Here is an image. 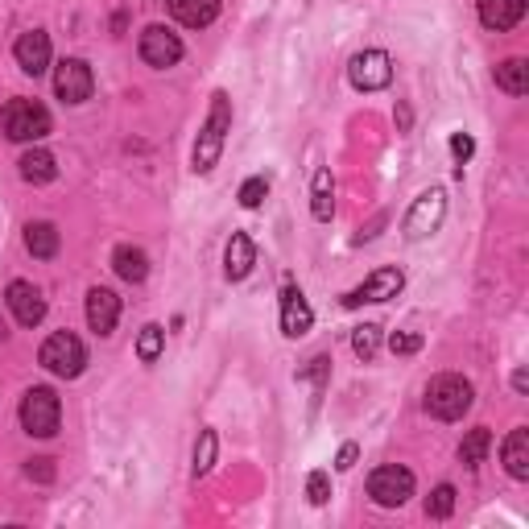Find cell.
<instances>
[{"instance_id": "1", "label": "cell", "mask_w": 529, "mask_h": 529, "mask_svg": "<svg viewBox=\"0 0 529 529\" xmlns=\"http://www.w3.org/2000/svg\"><path fill=\"white\" fill-rule=\"evenodd\" d=\"M228 129H232V100L224 96V91H215V96H211V112H207V124L199 129V141H195V153H191V170H195V174L215 170V162H220V153H224Z\"/></svg>"}, {"instance_id": "2", "label": "cell", "mask_w": 529, "mask_h": 529, "mask_svg": "<svg viewBox=\"0 0 529 529\" xmlns=\"http://www.w3.org/2000/svg\"><path fill=\"white\" fill-rule=\"evenodd\" d=\"M472 401H476L472 381L455 377V372H443V377H434L426 385V414L439 418V422H459L472 410Z\"/></svg>"}, {"instance_id": "3", "label": "cell", "mask_w": 529, "mask_h": 529, "mask_svg": "<svg viewBox=\"0 0 529 529\" xmlns=\"http://www.w3.org/2000/svg\"><path fill=\"white\" fill-rule=\"evenodd\" d=\"M38 360H42V368L54 372V377L75 381L79 372H83V364H87V348H83V339H79V335H71V331H54V335L46 339V344H42Z\"/></svg>"}, {"instance_id": "4", "label": "cell", "mask_w": 529, "mask_h": 529, "mask_svg": "<svg viewBox=\"0 0 529 529\" xmlns=\"http://www.w3.org/2000/svg\"><path fill=\"white\" fill-rule=\"evenodd\" d=\"M0 129L9 141H42L50 133V112L38 100H9L0 112Z\"/></svg>"}, {"instance_id": "5", "label": "cell", "mask_w": 529, "mask_h": 529, "mask_svg": "<svg viewBox=\"0 0 529 529\" xmlns=\"http://www.w3.org/2000/svg\"><path fill=\"white\" fill-rule=\"evenodd\" d=\"M58 422H62V406H58V393L38 385L21 397V426L25 434H34V439H50L58 434Z\"/></svg>"}, {"instance_id": "6", "label": "cell", "mask_w": 529, "mask_h": 529, "mask_svg": "<svg viewBox=\"0 0 529 529\" xmlns=\"http://www.w3.org/2000/svg\"><path fill=\"white\" fill-rule=\"evenodd\" d=\"M368 496L381 509H401L414 496V472L397 468V463H385V468H377L368 476Z\"/></svg>"}, {"instance_id": "7", "label": "cell", "mask_w": 529, "mask_h": 529, "mask_svg": "<svg viewBox=\"0 0 529 529\" xmlns=\"http://www.w3.org/2000/svg\"><path fill=\"white\" fill-rule=\"evenodd\" d=\"M54 91L62 104H83V100H91V91H96V75H91L83 58H62L54 71Z\"/></svg>"}, {"instance_id": "8", "label": "cell", "mask_w": 529, "mask_h": 529, "mask_svg": "<svg viewBox=\"0 0 529 529\" xmlns=\"http://www.w3.org/2000/svg\"><path fill=\"white\" fill-rule=\"evenodd\" d=\"M401 286H406V273H401V269H377V273H368L356 290L344 294V306L356 310L364 302H389V298L401 294Z\"/></svg>"}, {"instance_id": "9", "label": "cell", "mask_w": 529, "mask_h": 529, "mask_svg": "<svg viewBox=\"0 0 529 529\" xmlns=\"http://www.w3.org/2000/svg\"><path fill=\"white\" fill-rule=\"evenodd\" d=\"M443 215H447V195L439 191V186H434V191L418 195V203L410 207V215H406V236L410 240H426L430 232H439Z\"/></svg>"}, {"instance_id": "10", "label": "cell", "mask_w": 529, "mask_h": 529, "mask_svg": "<svg viewBox=\"0 0 529 529\" xmlns=\"http://www.w3.org/2000/svg\"><path fill=\"white\" fill-rule=\"evenodd\" d=\"M348 75H352V83L360 91H381V87L393 83V58L385 50H364V54L352 58Z\"/></svg>"}, {"instance_id": "11", "label": "cell", "mask_w": 529, "mask_h": 529, "mask_svg": "<svg viewBox=\"0 0 529 529\" xmlns=\"http://www.w3.org/2000/svg\"><path fill=\"white\" fill-rule=\"evenodd\" d=\"M141 58L149 62V67H158V71L174 67V62L182 58V42H178V34H170L166 25H149L145 34H141Z\"/></svg>"}, {"instance_id": "12", "label": "cell", "mask_w": 529, "mask_h": 529, "mask_svg": "<svg viewBox=\"0 0 529 529\" xmlns=\"http://www.w3.org/2000/svg\"><path fill=\"white\" fill-rule=\"evenodd\" d=\"M5 302H9L13 319H17L21 327H38V323L46 319V298H42L38 286H29V282H13V286L5 290Z\"/></svg>"}, {"instance_id": "13", "label": "cell", "mask_w": 529, "mask_h": 529, "mask_svg": "<svg viewBox=\"0 0 529 529\" xmlns=\"http://www.w3.org/2000/svg\"><path fill=\"white\" fill-rule=\"evenodd\" d=\"M13 54H17V67L25 75H42L50 67V34H42V29H29V34L17 38Z\"/></svg>"}, {"instance_id": "14", "label": "cell", "mask_w": 529, "mask_h": 529, "mask_svg": "<svg viewBox=\"0 0 529 529\" xmlns=\"http://www.w3.org/2000/svg\"><path fill=\"white\" fill-rule=\"evenodd\" d=\"M116 319H120V298L104 286H96L87 294V323L96 335H112L116 331Z\"/></svg>"}, {"instance_id": "15", "label": "cell", "mask_w": 529, "mask_h": 529, "mask_svg": "<svg viewBox=\"0 0 529 529\" xmlns=\"http://www.w3.org/2000/svg\"><path fill=\"white\" fill-rule=\"evenodd\" d=\"M310 323H315V315H310V306H306L302 290H298V286H286V290H282V335L302 339V335L310 331Z\"/></svg>"}, {"instance_id": "16", "label": "cell", "mask_w": 529, "mask_h": 529, "mask_svg": "<svg viewBox=\"0 0 529 529\" xmlns=\"http://www.w3.org/2000/svg\"><path fill=\"white\" fill-rule=\"evenodd\" d=\"M253 265H257L253 240H248L244 232H232V240L224 248V273H228V282H244V277L253 273Z\"/></svg>"}, {"instance_id": "17", "label": "cell", "mask_w": 529, "mask_h": 529, "mask_svg": "<svg viewBox=\"0 0 529 529\" xmlns=\"http://www.w3.org/2000/svg\"><path fill=\"white\" fill-rule=\"evenodd\" d=\"M170 13L186 29H207L220 17V0H170Z\"/></svg>"}, {"instance_id": "18", "label": "cell", "mask_w": 529, "mask_h": 529, "mask_svg": "<svg viewBox=\"0 0 529 529\" xmlns=\"http://www.w3.org/2000/svg\"><path fill=\"white\" fill-rule=\"evenodd\" d=\"M521 17H525V0H480V21L496 29V34L513 29Z\"/></svg>"}, {"instance_id": "19", "label": "cell", "mask_w": 529, "mask_h": 529, "mask_svg": "<svg viewBox=\"0 0 529 529\" xmlns=\"http://www.w3.org/2000/svg\"><path fill=\"white\" fill-rule=\"evenodd\" d=\"M501 459H505V468H509L513 480H529V430L525 426H517L505 439Z\"/></svg>"}, {"instance_id": "20", "label": "cell", "mask_w": 529, "mask_h": 529, "mask_svg": "<svg viewBox=\"0 0 529 529\" xmlns=\"http://www.w3.org/2000/svg\"><path fill=\"white\" fill-rule=\"evenodd\" d=\"M112 269L124 277V282H145V273H149V257L141 253V248H133V244H120L116 253H112Z\"/></svg>"}, {"instance_id": "21", "label": "cell", "mask_w": 529, "mask_h": 529, "mask_svg": "<svg viewBox=\"0 0 529 529\" xmlns=\"http://www.w3.org/2000/svg\"><path fill=\"white\" fill-rule=\"evenodd\" d=\"M17 166H21V178H25V182H34V186L58 178L54 153H46V149H29V153H21V162H17Z\"/></svg>"}, {"instance_id": "22", "label": "cell", "mask_w": 529, "mask_h": 529, "mask_svg": "<svg viewBox=\"0 0 529 529\" xmlns=\"http://www.w3.org/2000/svg\"><path fill=\"white\" fill-rule=\"evenodd\" d=\"M496 87L509 91V96H525L529 91V62L525 58H505L496 67Z\"/></svg>"}, {"instance_id": "23", "label": "cell", "mask_w": 529, "mask_h": 529, "mask_svg": "<svg viewBox=\"0 0 529 529\" xmlns=\"http://www.w3.org/2000/svg\"><path fill=\"white\" fill-rule=\"evenodd\" d=\"M25 248H29V253H34L38 261H50V257L58 253V228L46 224V220L29 224V228H25Z\"/></svg>"}, {"instance_id": "24", "label": "cell", "mask_w": 529, "mask_h": 529, "mask_svg": "<svg viewBox=\"0 0 529 529\" xmlns=\"http://www.w3.org/2000/svg\"><path fill=\"white\" fill-rule=\"evenodd\" d=\"M488 447H492V434H488V426H476V430H468V439L459 443V459L468 463V468H480V463H484V455H488Z\"/></svg>"}, {"instance_id": "25", "label": "cell", "mask_w": 529, "mask_h": 529, "mask_svg": "<svg viewBox=\"0 0 529 529\" xmlns=\"http://www.w3.org/2000/svg\"><path fill=\"white\" fill-rule=\"evenodd\" d=\"M335 186H331V170H319L315 174V195H310V211H315V220H331V211H335Z\"/></svg>"}, {"instance_id": "26", "label": "cell", "mask_w": 529, "mask_h": 529, "mask_svg": "<svg viewBox=\"0 0 529 529\" xmlns=\"http://www.w3.org/2000/svg\"><path fill=\"white\" fill-rule=\"evenodd\" d=\"M352 352L360 356V360H372L381 352V327L377 323H364V327H356L352 331Z\"/></svg>"}, {"instance_id": "27", "label": "cell", "mask_w": 529, "mask_h": 529, "mask_svg": "<svg viewBox=\"0 0 529 529\" xmlns=\"http://www.w3.org/2000/svg\"><path fill=\"white\" fill-rule=\"evenodd\" d=\"M162 344H166V331L158 327V323H149L145 331H141V339H137V356H141V364H153L162 356Z\"/></svg>"}, {"instance_id": "28", "label": "cell", "mask_w": 529, "mask_h": 529, "mask_svg": "<svg viewBox=\"0 0 529 529\" xmlns=\"http://www.w3.org/2000/svg\"><path fill=\"white\" fill-rule=\"evenodd\" d=\"M426 513L439 517V521L451 517V513H455V488H451V484H439V488H434L430 501H426Z\"/></svg>"}, {"instance_id": "29", "label": "cell", "mask_w": 529, "mask_h": 529, "mask_svg": "<svg viewBox=\"0 0 529 529\" xmlns=\"http://www.w3.org/2000/svg\"><path fill=\"white\" fill-rule=\"evenodd\" d=\"M215 468V430H203V439L195 447V476H207Z\"/></svg>"}, {"instance_id": "30", "label": "cell", "mask_w": 529, "mask_h": 529, "mask_svg": "<svg viewBox=\"0 0 529 529\" xmlns=\"http://www.w3.org/2000/svg\"><path fill=\"white\" fill-rule=\"evenodd\" d=\"M265 195H269V182L257 174V178H248L244 186H240V207H248V211H253V207H261L265 203Z\"/></svg>"}, {"instance_id": "31", "label": "cell", "mask_w": 529, "mask_h": 529, "mask_svg": "<svg viewBox=\"0 0 529 529\" xmlns=\"http://www.w3.org/2000/svg\"><path fill=\"white\" fill-rule=\"evenodd\" d=\"M306 496H310V505H327L331 501V476L327 472H310L306 476Z\"/></svg>"}, {"instance_id": "32", "label": "cell", "mask_w": 529, "mask_h": 529, "mask_svg": "<svg viewBox=\"0 0 529 529\" xmlns=\"http://www.w3.org/2000/svg\"><path fill=\"white\" fill-rule=\"evenodd\" d=\"M418 348H422V339L410 335V331H393V335H389V352H393V356H414Z\"/></svg>"}, {"instance_id": "33", "label": "cell", "mask_w": 529, "mask_h": 529, "mask_svg": "<svg viewBox=\"0 0 529 529\" xmlns=\"http://www.w3.org/2000/svg\"><path fill=\"white\" fill-rule=\"evenodd\" d=\"M327 372H331V360H327V356H315V360H310V368H302V372H298V377H302V381H315V385L323 389V381H327Z\"/></svg>"}, {"instance_id": "34", "label": "cell", "mask_w": 529, "mask_h": 529, "mask_svg": "<svg viewBox=\"0 0 529 529\" xmlns=\"http://www.w3.org/2000/svg\"><path fill=\"white\" fill-rule=\"evenodd\" d=\"M451 153L459 158V170H463V162H468L472 153H476V141H472L468 133H455V137H451Z\"/></svg>"}, {"instance_id": "35", "label": "cell", "mask_w": 529, "mask_h": 529, "mask_svg": "<svg viewBox=\"0 0 529 529\" xmlns=\"http://www.w3.org/2000/svg\"><path fill=\"white\" fill-rule=\"evenodd\" d=\"M356 455H360V447H356V443H344V447H339L335 468H339V472H352V468H356Z\"/></svg>"}, {"instance_id": "36", "label": "cell", "mask_w": 529, "mask_h": 529, "mask_svg": "<svg viewBox=\"0 0 529 529\" xmlns=\"http://www.w3.org/2000/svg\"><path fill=\"white\" fill-rule=\"evenodd\" d=\"M29 476L50 480V476H54V472H50V459H34V463H29Z\"/></svg>"}, {"instance_id": "37", "label": "cell", "mask_w": 529, "mask_h": 529, "mask_svg": "<svg viewBox=\"0 0 529 529\" xmlns=\"http://www.w3.org/2000/svg\"><path fill=\"white\" fill-rule=\"evenodd\" d=\"M513 389H517V393L529 389V377H525V372H513Z\"/></svg>"}]
</instances>
